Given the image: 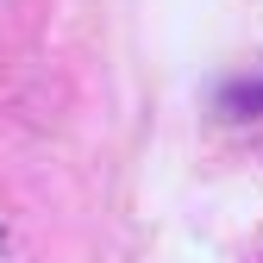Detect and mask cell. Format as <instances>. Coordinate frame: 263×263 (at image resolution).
<instances>
[]
</instances>
